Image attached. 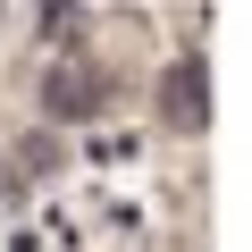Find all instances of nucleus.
<instances>
[{
	"label": "nucleus",
	"mask_w": 252,
	"mask_h": 252,
	"mask_svg": "<svg viewBox=\"0 0 252 252\" xmlns=\"http://www.w3.org/2000/svg\"><path fill=\"white\" fill-rule=\"evenodd\" d=\"M109 93H118V84H109V67H101V59H51V67H42V84H34L42 118H67V126H76V118H101V109H109Z\"/></svg>",
	"instance_id": "obj_1"
},
{
	"label": "nucleus",
	"mask_w": 252,
	"mask_h": 252,
	"mask_svg": "<svg viewBox=\"0 0 252 252\" xmlns=\"http://www.w3.org/2000/svg\"><path fill=\"white\" fill-rule=\"evenodd\" d=\"M160 109H168L177 135H202V126H210V76H202V59H177L160 76Z\"/></svg>",
	"instance_id": "obj_2"
}]
</instances>
